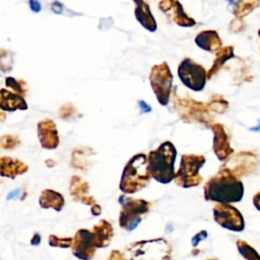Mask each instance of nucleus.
<instances>
[{"mask_svg":"<svg viewBox=\"0 0 260 260\" xmlns=\"http://www.w3.org/2000/svg\"><path fill=\"white\" fill-rule=\"evenodd\" d=\"M244 192V184L240 178L222 169H219L218 173L211 177L203 187L204 199L216 203L232 204L240 202Z\"/></svg>","mask_w":260,"mask_h":260,"instance_id":"nucleus-1","label":"nucleus"},{"mask_svg":"<svg viewBox=\"0 0 260 260\" xmlns=\"http://www.w3.org/2000/svg\"><path fill=\"white\" fill-rule=\"evenodd\" d=\"M177 149L171 141L160 143L147 154V166L150 177L160 184H169L175 178Z\"/></svg>","mask_w":260,"mask_h":260,"instance_id":"nucleus-2","label":"nucleus"},{"mask_svg":"<svg viewBox=\"0 0 260 260\" xmlns=\"http://www.w3.org/2000/svg\"><path fill=\"white\" fill-rule=\"evenodd\" d=\"M150 179L147 155L144 153H136L129 158L122 171L119 189L123 194L131 195L145 188Z\"/></svg>","mask_w":260,"mask_h":260,"instance_id":"nucleus-3","label":"nucleus"},{"mask_svg":"<svg viewBox=\"0 0 260 260\" xmlns=\"http://www.w3.org/2000/svg\"><path fill=\"white\" fill-rule=\"evenodd\" d=\"M123 254L125 260H171L172 247L164 238L140 240L128 244Z\"/></svg>","mask_w":260,"mask_h":260,"instance_id":"nucleus-4","label":"nucleus"},{"mask_svg":"<svg viewBox=\"0 0 260 260\" xmlns=\"http://www.w3.org/2000/svg\"><path fill=\"white\" fill-rule=\"evenodd\" d=\"M121 209L119 212V226L126 231L132 232L144 219L150 211L151 204L142 198H132L123 194L119 197Z\"/></svg>","mask_w":260,"mask_h":260,"instance_id":"nucleus-5","label":"nucleus"},{"mask_svg":"<svg viewBox=\"0 0 260 260\" xmlns=\"http://www.w3.org/2000/svg\"><path fill=\"white\" fill-rule=\"evenodd\" d=\"M173 106L179 117L186 123H200L206 127L212 124V117L206 104L195 101L190 96H178L174 91Z\"/></svg>","mask_w":260,"mask_h":260,"instance_id":"nucleus-6","label":"nucleus"},{"mask_svg":"<svg viewBox=\"0 0 260 260\" xmlns=\"http://www.w3.org/2000/svg\"><path fill=\"white\" fill-rule=\"evenodd\" d=\"M205 164V157L199 154H182L180 167L175 174L174 182L182 188H192L199 186L203 178L199 171Z\"/></svg>","mask_w":260,"mask_h":260,"instance_id":"nucleus-7","label":"nucleus"},{"mask_svg":"<svg viewBox=\"0 0 260 260\" xmlns=\"http://www.w3.org/2000/svg\"><path fill=\"white\" fill-rule=\"evenodd\" d=\"M149 84L158 104L162 107L169 105L172 94L174 76L167 62L155 64L149 72Z\"/></svg>","mask_w":260,"mask_h":260,"instance_id":"nucleus-8","label":"nucleus"},{"mask_svg":"<svg viewBox=\"0 0 260 260\" xmlns=\"http://www.w3.org/2000/svg\"><path fill=\"white\" fill-rule=\"evenodd\" d=\"M177 73L180 81L193 91L203 90L208 80L206 69L189 57L179 63Z\"/></svg>","mask_w":260,"mask_h":260,"instance_id":"nucleus-9","label":"nucleus"},{"mask_svg":"<svg viewBox=\"0 0 260 260\" xmlns=\"http://www.w3.org/2000/svg\"><path fill=\"white\" fill-rule=\"evenodd\" d=\"M224 161L220 169L229 171L237 178L255 174L260 165L257 154L250 150H242L233 153Z\"/></svg>","mask_w":260,"mask_h":260,"instance_id":"nucleus-10","label":"nucleus"},{"mask_svg":"<svg viewBox=\"0 0 260 260\" xmlns=\"http://www.w3.org/2000/svg\"><path fill=\"white\" fill-rule=\"evenodd\" d=\"M214 221L232 232L240 233L245 229V219L235 206L228 203H216L212 209Z\"/></svg>","mask_w":260,"mask_h":260,"instance_id":"nucleus-11","label":"nucleus"},{"mask_svg":"<svg viewBox=\"0 0 260 260\" xmlns=\"http://www.w3.org/2000/svg\"><path fill=\"white\" fill-rule=\"evenodd\" d=\"M95 247L92 232L87 229H79L73 237L71 251L79 260H91L94 257Z\"/></svg>","mask_w":260,"mask_h":260,"instance_id":"nucleus-12","label":"nucleus"},{"mask_svg":"<svg viewBox=\"0 0 260 260\" xmlns=\"http://www.w3.org/2000/svg\"><path fill=\"white\" fill-rule=\"evenodd\" d=\"M209 128L213 133V152L218 160L224 161L234 153L230 143V135L222 124L212 123Z\"/></svg>","mask_w":260,"mask_h":260,"instance_id":"nucleus-13","label":"nucleus"},{"mask_svg":"<svg viewBox=\"0 0 260 260\" xmlns=\"http://www.w3.org/2000/svg\"><path fill=\"white\" fill-rule=\"evenodd\" d=\"M37 135L42 148L52 150L59 146L60 138L58 129L52 119L45 118L38 122Z\"/></svg>","mask_w":260,"mask_h":260,"instance_id":"nucleus-14","label":"nucleus"},{"mask_svg":"<svg viewBox=\"0 0 260 260\" xmlns=\"http://www.w3.org/2000/svg\"><path fill=\"white\" fill-rule=\"evenodd\" d=\"M158 8L161 12L169 14L172 20L181 27H192L196 20L189 16L179 0H159Z\"/></svg>","mask_w":260,"mask_h":260,"instance_id":"nucleus-15","label":"nucleus"},{"mask_svg":"<svg viewBox=\"0 0 260 260\" xmlns=\"http://www.w3.org/2000/svg\"><path fill=\"white\" fill-rule=\"evenodd\" d=\"M69 191L72 199L76 202L89 206L96 203L95 199L89 194V184L77 175H73L70 178Z\"/></svg>","mask_w":260,"mask_h":260,"instance_id":"nucleus-16","label":"nucleus"},{"mask_svg":"<svg viewBox=\"0 0 260 260\" xmlns=\"http://www.w3.org/2000/svg\"><path fill=\"white\" fill-rule=\"evenodd\" d=\"M28 105L23 95L8 88H0V110L4 112L25 111Z\"/></svg>","mask_w":260,"mask_h":260,"instance_id":"nucleus-17","label":"nucleus"},{"mask_svg":"<svg viewBox=\"0 0 260 260\" xmlns=\"http://www.w3.org/2000/svg\"><path fill=\"white\" fill-rule=\"evenodd\" d=\"M133 2L135 5L134 15L139 24L149 32L156 31L157 23L148 3L145 0H133Z\"/></svg>","mask_w":260,"mask_h":260,"instance_id":"nucleus-18","label":"nucleus"},{"mask_svg":"<svg viewBox=\"0 0 260 260\" xmlns=\"http://www.w3.org/2000/svg\"><path fill=\"white\" fill-rule=\"evenodd\" d=\"M27 171L28 166L22 160L6 155L0 156V177L15 179L25 174Z\"/></svg>","mask_w":260,"mask_h":260,"instance_id":"nucleus-19","label":"nucleus"},{"mask_svg":"<svg viewBox=\"0 0 260 260\" xmlns=\"http://www.w3.org/2000/svg\"><path fill=\"white\" fill-rule=\"evenodd\" d=\"M194 42L199 49L213 54L222 47V41L218 32L214 29H206L198 32Z\"/></svg>","mask_w":260,"mask_h":260,"instance_id":"nucleus-20","label":"nucleus"},{"mask_svg":"<svg viewBox=\"0 0 260 260\" xmlns=\"http://www.w3.org/2000/svg\"><path fill=\"white\" fill-rule=\"evenodd\" d=\"M93 241L98 249L107 248L114 237V229L110 221L107 219H101L98 224L91 229Z\"/></svg>","mask_w":260,"mask_h":260,"instance_id":"nucleus-21","label":"nucleus"},{"mask_svg":"<svg viewBox=\"0 0 260 260\" xmlns=\"http://www.w3.org/2000/svg\"><path fill=\"white\" fill-rule=\"evenodd\" d=\"M39 205L43 209H53L60 212L64 208L65 198L56 190L44 189L39 196Z\"/></svg>","mask_w":260,"mask_h":260,"instance_id":"nucleus-22","label":"nucleus"},{"mask_svg":"<svg viewBox=\"0 0 260 260\" xmlns=\"http://www.w3.org/2000/svg\"><path fill=\"white\" fill-rule=\"evenodd\" d=\"M235 57L234 47L233 46H224L221 47L216 53L215 58L213 60V63L209 70L207 71V79H211L213 76H215L219 70L223 67L226 61L233 59Z\"/></svg>","mask_w":260,"mask_h":260,"instance_id":"nucleus-23","label":"nucleus"},{"mask_svg":"<svg viewBox=\"0 0 260 260\" xmlns=\"http://www.w3.org/2000/svg\"><path fill=\"white\" fill-rule=\"evenodd\" d=\"M231 12L238 18H244L260 7V0H226Z\"/></svg>","mask_w":260,"mask_h":260,"instance_id":"nucleus-24","label":"nucleus"},{"mask_svg":"<svg viewBox=\"0 0 260 260\" xmlns=\"http://www.w3.org/2000/svg\"><path fill=\"white\" fill-rule=\"evenodd\" d=\"M93 154V150L88 147L75 148L71 153L70 165L73 169L85 172L90 168V156Z\"/></svg>","mask_w":260,"mask_h":260,"instance_id":"nucleus-25","label":"nucleus"},{"mask_svg":"<svg viewBox=\"0 0 260 260\" xmlns=\"http://www.w3.org/2000/svg\"><path fill=\"white\" fill-rule=\"evenodd\" d=\"M237 248L241 256L246 260H260V254L246 241L238 240Z\"/></svg>","mask_w":260,"mask_h":260,"instance_id":"nucleus-26","label":"nucleus"},{"mask_svg":"<svg viewBox=\"0 0 260 260\" xmlns=\"http://www.w3.org/2000/svg\"><path fill=\"white\" fill-rule=\"evenodd\" d=\"M209 111L217 113V114H223L228 108H229V102L225 101L221 95L219 94H213L210 100L206 103Z\"/></svg>","mask_w":260,"mask_h":260,"instance_id":"nucleus-27","label":"nucleus"},{"mask_svg":"<svg viewBox=\"0 0 260 260\" xmlns=\"http://www.w3.org/2000/svg\"><path fill=\"white\" fill-rule=\"evenodd\" d=\"M13 53L11 51L0 49V71L3 73L10 72L13 68Z\"/></svg>","mask_w":260,"mask_h":260,"instance_id":"nucleus-28","label":"nucleus"},{"mask_svg":"<svg viewBox=\"0 0 260 260\" xmlns=\"http://www.w3.org/2000/svg\"><path fill=\"white\" fill-rule=\"evenodd\" d=\"M5 86L8 89L15 91L23 96H25V94H26V84L21 79H16L14 77L8 76L5 78Z\"/></svg>","mask_w":260,"mask_h":260,"instance_id":"nucleus-29","label":"nucleus"},{"mask_svg":"<svg viewBox=\"0 0 260 260\" xmlns=\"http://www.w3.org/2000/svg\"><path fill=\"white\" fill-rule=\"evenodd\" d=\"M20 139L16 135L4 134L0 136V149L2 150H12L20 144Z\"/></svg>","mask_w":260,"mask_h":260,"instance_id":"nucleus-30","label":"nucleus"},{"mask_svg":"<svg viewBox=\"0 0 260 260\" xmlns=\"http://www.w3.org/2000/svg\"><path fill=\"white\" fill-rule=\"evenodd\" d=\"M48 243L53 248H62L68 249L71 248L73 243V238L71 237H58L56 235H50L48 238Z\"/></svg>","mask_w":260,"mask_h":260,"instance_id":"nucleus-31","label":"nucleus"},{"mask_svg":"<svg viewBox=\"0 0 260 260\" xmlns=\"http://www.w3.org/2000/svg\"><path fill=\"white\" fill-rule=\"evenodd\" d=\"M76 114V109L72 104H65L59 109V117L63 120H68L74 117Z\"/></svg>","mask_w":260,"mask_h":260,"instance_id":"nucleus-32","label":"nucleus"},{"mask_svg":"<svg viewBox=\"0 0 260 260\" xmlns=\"http://www.w3.org/2000/svg\"><path fill=\"white\" fill-rule=\"evenodd\" d=\"M244 26H245V23H244L243 19H242V18L235 17V18L230 22L229 29H230L232 32H239V31L243 30Z\"/></svg>","mask_w":260,"mask_h":260,"instance_id":"nucleus-33","label":"nucleus"},{"mask_svg":"<svg viewBox=\"0 0 260 260\" xmlns=\"http://www.w3.org/2000/svg\"><path fill=\"white\" fill-rule=\"evenodd\" d=\"M207 232L205 230L203 231H200L199 233H197L191 240V244H192V247L193 248H196L198 246V244L201 242V241H204L206 238H207Z\"/></svg>","mask_w":260,"mask_h":260,"instance_id":"nucleus-34","label":"nucleus"},{"mask_svg":"<svg viewBox=\"0 0 260 260\" xmlns=\"http://www.w3.org/2000/svg\"><path fill=\"white\" fill-rule=\"evenodd\" d=\"M106 260H125L123 252L119 250H112Z\"/></svg>","mask_w":260,"mask_h":260,"instance_id":"nucleus-35","label":"nucleus"},{"mask_svg":"<svg viewBox=\"0 0 260 260\" xmlns=\"http://www.w3.org/2000/svg\"><path fill=\"white\" fill-rule=\"evenodd\" d=\"M28 6H29V9L36 13H39L42 9L41 3L38 0H28Z\"/></svg>","mask_w":260,"mask_h":260,"instance_id":"nucleus-36","label":"nucleus"},{"mask_svg":"<svg viewBox=\"0 0 260 260\" xmlns=\"http://www.w3.org/2000/svg\"><path fill=\"white\" fill-rule=\"evenodd\" d=\"M52 10H53V12H55L57 14H60L63 10V5L59 1H55L52 4Z\"/></svg>","mask_w":260,"mask_h":260,"instance_id":"nucleus-37","label":"nucleus"},{"mask_svg":"<svg viewBox=\"0 0 260 260\" xmlns=\"http://www.w3.org/2000/svg\"><path fill=\"white\" fill-rule=\"evenodd\" d=\"M90 212H91L92 215L99 216V215L102 213V207H101L98 203H95V204L91 205V207H90Z\"/></svg>","mask_w":260,"mask_h":260,"instance_id":"nucleus-38","label":"nucleus"},{"mask_svg":"<svg viewBox=\"0 0 260 260\" xmlns=\"http://www.w3.org/2000/svg\"><path fill=\"white\" fill-rule=\"evenodd\" d=\"M253 204L255 206V208L260 211V191L257 192L254 197H253Z\"/></svg>","mask_w":260,"mask_h":260,"instance_id":"nucleus-39","label":"nucleus"},{"mask_svg":"<svg viewBox=\"0 0 260 260\" xmlns=\"http://www.w3.org/2000/svg\"><path fill=\"white\" fill-rule=\"evenodd\" d=\"M138 105H139V107H140V109L142 110L143 113H148V112L151 111L150 106L148 104H146L144 101H139Z\"/></svg>","mask_w":260,"mask_h":260,"instance_id":"nucleus-40","label":"nucleus"},{"mask_svg":"<svg viewBox=\"0 0 260 260\" xmlns=\"http://www.w3.org/2000/svg\"><path fill=\"white\" fill-rule=\"evenodd\" d=\"M41 243V235L39 233H35L32 238L30 239V245L38 246Z\"/></svg>","mask_w":260,"mask_h":260,"instance_id":"nucleus-41","label":"nucleus"},{"mask_svg":"<svg viewBox=\"0 0 260 260\" xmlns=\"http://www.w3.org/2000/svg\"><path fill=\"white\" fill-rule=\"evenodd\" d=\"M45 164L47 165V167H48V168H52V167L55 165V161H54V160H52V159H50V158H48V159H46Z\"/></svg>","mask_w":260,"mask_h":260,"instance_id":"nucleus-42","label":"nucleus"},{"mask_svg":"<svg viewBox=\"0 0 260 260\" xmlns=\"http://www.w3.org/2000/svg\"><path fill=\"white\" fill-rule=\"evenodd\" d=\"M6 120V113L0 110V122H4Z\"/></svg>","mask_w":260,"mask_h":260,"instance_id":"nucleus-43","label":"nucleus"},{"mask_svg":"<svg viewBox=\"0 0 260 260\" xmlns=\"http://www.w3.org/2000/svg\"><path fill=\"white\" fill-rule=\"evenodd\" d=\"M250 130H253V131H259V130H260V122H259V124H258V126H257V127L251 128Z\"/></svg>","mask_w":260,"mask_h":260,"instance_id":"nucleus-44","label":"nucleus"},{"mask_svg":"<svg viewBox=\"0 0 260 260\" xmlns=\"http://www.w3.org/2000/svg\"><path fill=\"white\" fill-rule=\"evenodd\" d=\"M257 34H258V37H259V39H260V28L258 29V32H257Z\"/></svg>","mask_w":260,"mask_h":260,"instance_id":"nucleus-45","label":"nucleus"},{"mask_svg":"<svg viewBox=\"0 0 260 260\" xmlns=\"http://www.w3.org/2000/svg\"><path fill=\"white\" fill-rule=\"evenodd\" d=\"M207 260H216V259H207Z\"/></svg>","mask_w":260,"mask_h":260,"instance_id":"nucleus-46","label":"nucleus"}]
</instances>
